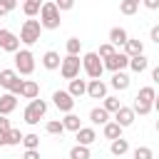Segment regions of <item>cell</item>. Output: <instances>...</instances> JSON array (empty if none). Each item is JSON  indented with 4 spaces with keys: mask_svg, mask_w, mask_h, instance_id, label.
Segmentation results:
<instances>
[{
    "mask_svg": "<svg viewBox=\"0 0 159 159\" xmlns=\"http://www.w3.org/2000/svg\"><path fill=\"white\" fill-rule=\"evenodd\" d=\"M132 2H142V0H132Z\"/></svg>",
    "mask_w": 159,
    "mask_h": 159,
    "instance_id": "45",
    "label": "cell"
},
{
    "mask_svg": "<svg viewBox=\"0 0 159 159\" xmlns=\"http://www.w3.org/2000/svg\"><path fill=\"white\" fill-rule=\"evenodd\" d=\"M154 102H157V89L149 84V87H142V89L137 92L132 109H134V114H142V117H147V114L154 109Z\"/></svg>",
    "mask_w": 159,
    "mask_h": 159,
    "instance_id": "1",
    "label": "cell"
},
{
    "mask_svg": "<svg viewBox=\"0 0 159 159\" xmlns=\"http://www.w3.org/2000/svg\"><path fill=\"white\" fill-rule=\"evenodd\" d=\"M22 142V134H20V129H7V147H15V144H20Z\"/></svg>",
    "mask_w": 159,
    "mask_h": 159,
    "instance_id": "34",
    "label": "cell"
},
{
    "mask_svg": "<svg viewBox=\"0 0 159 159\" xmlns=\"http://www.w3.org/2000/svg\"><path fill=\"white\" fill-rule=\"evenodd\" d=\"M127 67H132V72H144L147 67H149V57L142 52V55H134V57H129V62H127Z\"/></svg>",
    "mask_w": 159,
    "mask_h": 159,
    "instance_id": "17",
    "label": "cell"
},
{
    "mask_svg": "<svg viewBox=\"0 0 159 159\" xmlns=\"http://www.w3.org/2000/svg\"><path fill=\"white\" fill-rule=\"evenodd\" d=\"M40 35H42V25H40V20L27 17V20L22 22V27H20V42H25V45H35V42L40 40Z\"/></svg>",
    "mask_w": 159,
    "mask_h": 159,
    "instance_id": "3",
    "label": "cell"
},
{
    "mask_svg": "<svg viewBox=\"0 0 159 159\" xmlns=\"http://www.w3.org/2000/svg\"><path fill=\"white\" fill-rule=\"evenodd\" d=\"M0 87H5L7 92L12 94H20V87H22V80L15 70H0Z\"/></svg>",
    "mask_w": 159,
    "mask_h": 159,
    "instance_id": "7",
    "label": "cell"
},
{
    "mask_svg": "<svg viewBox=\"0 0 159 159\" xmlns=\"http://www.w3.org/2000/svg\"><path fill=\"white\" fill-rule=\"evenodd\" d=\"M152 80H154V82H159V67H154V70H152Z\"/></svg>",
    "mask_w": 159,
    "mask_h": 159,
    "instance_id": "44",
    "label": "cell"
},
{
    "mask_svg": "<svg viewBox=\"0 0 159 159\" xmlns=\"http://www.w3.org/2000/svg\"><path fill=\"white\" fill-rule=\"evenodd\" d=\"M15 72L17 75H32L35 72V55L30 50H17L15 52Z\"/></svg>",
    "mask_w": 159,
    "mask_h": 159,
    "instance_id": "6",
    "label": "cell"
},
{
    "mask_svg": "<svg viewBox=\"0 0 159 159\" xmlns=\"http://www.w3.org/2000/svg\"><path fill=\"white\" fill-rule=\"evenodd\" d=\"M40 94V84L35 80H22V87H20V97L25 99H35Z\"/></svg>",
    "mask_w": 159,
    "mask_h": 159,
    "instance_id": "16",
    "label": "cell"
},
{
    "mask_svg": "<svg viewBox=\"0 0 159 159\" xmlns=\"http://www.w3.org/2000/svg\"><path fill=\"white\" fill-rule=\"evenodd\" d=\"M137 10H139V2H132V0H122V5H119L122 15H134Z\"/></svg>",
    "mask_w": 159,
    "mask_h": 159,
    "instance_id": "31",
    "label": "cell"
},
{
    "mask_svg": "<svg viewBox=\"0 0 159 159\" xmlns=\"http://www.w3.org/2000/svg\"><path fill=\"white\" fill-rule=\"evenodd\" d=\"M89 122H92V124H104V122H109V112H107L104 107H94V109L89 112Z\"/></svg>",
    "mask_w": 159,
    "mask_h": 159,
    "instance_id": "24",
    "label": "cell"
},
{
    "mask_svg": "<svg viewBox=\"0 0 159 159\" xmlns=\"http://www.w3.org/2000/svg\"><path fill=\"white\" fill-rule=\"evenodd\" d=\"M0 50H5V52H17V50H20V37H17L15 32L0 27Z\"/></svg>",
    "mask_w": 159,
    "mask_h": 159,
    "instance_id": "11",
    "label": "cell"
},
{
    "mask_svg": "<svg viewBox=\"0 0 159 159\" xmlns=\"http://www.w3.org/2000/svg\"><path fill=\"white\" fill-rule=\"evenodd\" d=\"M149 37H152V42H157V45H159V25H154V27L149 30Z\"/></svg>",
    "mask_w": 159,
    "mask_h": 159,
    "instance_id": "40",
    "label": "cell"
},
{
    "mask_svg": "<svg viewBox=\"0 0 159 159\" xmlns=\"http://www.w3.org/2000/svg\"><path fill=\"white\" fill-rule=\"evenodd\" d=\"M60 52H55V50H47L45 55H42V67L45 70H60Z\"/></svg>",
    "mask_w": 159,
    "mask_h": 159,
    "instance_id": "18",
    "label": "cell"
},
{
    "mask_svg": "<svg viewBox=\"0 0 159 159\" xmlns=\"http://www.w3.org/2000/svg\"><path fill=\"white\" fill-rule=\"evenodd\" d=\"M102 127H104V129H102V132H104V139H109V142H112V139L122 137V127H119L117 122H104Z\"/></svg>",
    "mask_w": 159,
    "mask_h": 159,
    "instance_id": "25",
    "label": "cell"
},
{
    "mask_svg": "<svg viewBox=\"0 0 159 159\" xmlns=\"http://www.w3.org/2000/svg\"><path fill=\"white\" fill-rule=\"evenodd\" d=\"M87 97H92V99H102L104 94H107V84L102 82V77H97V80H89L87 82V92H84Z\"/></svg>",
    "mask_w": 159,
    "mask_h": 159,
    "instance_id": "12",
    "label": "cell"
},
{
    "mask_svg": "<svg viewBox=\"0 0 159 159\" xmlns=\"http://www.w3.org/2000/svg\"><path fill=\"white\" fill-rule=\"evenodd\" d=\"M7 129H10V119L5 114H0V132H7Z\"/></svg>",
    "mask_w": 159,
    "mask_h": 159,
    "instance_id": "41",
    "label": "cell"
},
{
    "mask_svg": "<svg viewBox=\"0 0 159 159\" xmlns=\"http://www.w3.org/2000/svg\"><path fill=\"white\" fill-rule=\"evenodd\" d=\"M102 99H104V104H102V107H104L107 112H117V109L122 107V102H119V97H109V94H104Z\"/></svg>",
    "mask_w": 159,
    "mask_h": 159,
    "instance_id": "30",
    "label": "cell"
},
{
    "mask_svg": "<svg viewBox=\"0 0 159 159\" xmlns=\"http://www.w3.org/2000/svg\"><path fill=\"white\" fill-rule=\"evenodd\" d=\"M62 127H65V129H70V132H77V129L82 127V122H80V117H77V114L67 112V114H65V119H62Z\"/></svg>",
    "mask_w": 159,
    "mask_h": 159,
    "instance_id": "26",
    "label": "cell"
},
{
    "mask_svg": "<svg viewBox=\"0 0 159 159\" xmlns=\"http://www.w3.org/2000/svg\"><path fill=\"white\" fill-rule=\"evenodd\" d=\"M15 5H17V0H0V17L7 15V12H12Z\"/></svg>",
    "mask_w": 159,
    "mask_h": 159,
    "instance_id": "36",
    "label": "cell"
},
{
    "mask_svg": "<svg viewBox=\"0 0 159 159\" xmlns=\"http://www.w3.org/2000/svg\"><path fill=\"white\" fill-rule=\"evenodd\" d=\"M112 52H117V50H114V45H112V42H104V45H99V50H97V55H99V57H102V60H104V57H109V55H112Z\"/></svg>",
    "mask_w": 159,
    "mask_h": 159,
    "instance_id": "37",
    "label": "cell"
},
{
    "mask_svg": "<svg viewBox=\"0 0 159 159\" xmlns=\"http://www.w3.org/2000/svg\"><path fill=\"white\" fill-rule=\"evenodd\" d=\"M122 47H124V55H127V57H134V55H142V52H144V42H142V40H132V37H129Z\"/></svg>",
    "mask_w": 159,
    "mask_h": 159,
    "instance_id": "20",
    "label": "cell"
},
{
    "mask_svg": "<svg viewBox=\"0 0 159 159\" xmlns=\"http://www.w3.org/2000/svg\"><path fill=\"white\" fill-rule=\"evenodd\" d=\"M45 112H47V102L35 97V99H30V104L25 107L22 117H25V122H27V124H37V122L45 117Z\"/></svg>",
    "mask_w": 159,
    "mask_h": 159,
    "instance_id": "5",
    "label": "cell"
},
{
    "mask_svg": "<svg viewBox=\"0 0 159 159\" xmlns=\"http://www.w3.org/2000/svg\"><path fill=\"white\" fill-rule=\"evenodd\" d=\"M82 67H84V75L89 77V80H97V77H102V72H104V65H102V57L97 55V52H87L82 60Z\"/></svg>",
    "mask_w": 159,
    "mask_h": 159,
    "instance_id": "4",
    "label": "cell"
},
{
    "mask_svg": "<svg viewBox=\"0 0 159 159\" xmlns=\"http://www.w3.org/2000/svg\"><path fill=\"white\" fill-rule=\"evenodd\" d=\"M37 15H40V25H42V30H57V27L62 25V20H60V10L55 7L52 0L42 2Z\"/></svg>",
    "mask_w": 159,
    "mask_h": 159,
    "instance_id": "2",
    "label": "cell"
},
{
    "mask_svg": "<svg viewBox=\"0 0 159 159\" xmlns=\"http://www.w3.org/2000/svg\"><path fill=\"white\" fill-rule=\"evenodd\" d=\"M65 50H67V55H80V50H82V40H80V37H70V40L65 42Z\"/></svg>",
    "mask_w": 159,
    "mask_h": 159,
    "instance_id": "29",
    "label": "cell"
},
{
    "mask_svg": "<svg viewBox=\"0 0 159 159\" xmlns=\"http://www.w3.org/2000/svg\"><path fill=\"white\" fill-rule=\"evenodd\" d=\"M132 157H134V159H154V152H152L149 147H137Z\"/></svg>",
    "mask_w": 159,
    "mask_h": 159,
    "instance_id": "35",
    "label": "cell"
},
{
    "mask_svg": "<svg viewBox=\"0 0 159 159\" xmlns=\"http://www.w3.org/2000/svg\"><path fill=\"white\" fill-rule=\"evenodd\" d=\"M40 5H42V0H22V12L27 17H35L40 12Z\"/></svg>",
    "mask_w": 159,
    "mask_h": 159,
    "instance_id": "27",
    "label": "cell"
},
{
    "mask_svg": "<svg viewBox=\"0 0 159 159\" xmlns=\"http://www.w3.org/2000/svg\"><path fill=\"white\" fill-rule=\"evenodd\" d=\"M127 62H129V57H127L124 52H112L109 57H104V60H102L104 70H109V72H119V70H124V67H127Z\"/></svg>",
    "mask_w": 159,
    "mask_h": 159,
    "instance_id": "10",
    "label": "cell"
},
{
    "mask_svg": "<svg viewBox=\"0 0 159 159\" xmlns=\"http://www.w3.org/2000/svg\"><path fill=\"white\" fill-rule=\"evenodd\" d=\"M67 92H70V94H72V97L77 99V97H82V94L87 92V82H84V80H77V77H75V80H70V89H67Z\"/></svg>",
    "mask_w": 159,
    "mask_h": 159,
    "instance_id": "23",
    "label": "cell"
},
{
    "mask_svg": "<svg viewBox=\"0 0 159 159\" xmlns=\"http://www.w3.org/2000/svg\"><path fill=\"white\" fill-rule=\"evenodd\" d=\"M45 132H47V134H62V132H65L62 119H52V122H47V124H45Z\"/></svg>",
    "mask_w": 159,
    "mask_h": 159,
    "instance_id": "32",
    "label": "cell"
},
{
    "mask_svg": "<svg viewBox=\"0 0 159 159\" xmlns=\"http://www.w3.org/2000/svg\"><path fill=\"white\" fill-rule=\"evenodd\" d=\"M147 10H159V0H142Z\"/></svg>",
    "mask_w": 159,
    "mask_h": 159,
    "instance_id": "42",
    "label": "cell"
},
{
    "mask_svg": "<svg viewBox=\"0 0 159 159\" xmlns=\"http://www.w3.org/2000/svg\"><path fill=\"white\" fill-rule=\"evenodd\" d=\"M109 152H112L114 157H124V154L129 152V142H127V139H122V137H117V139H112Z\"/></svg>",
    "mask_w": 159,
    "mask_h": 159,
    "instance_id": "22",
    "label": "cell"
},
{
    "mask_svg": "<svg viewBox=\"0 0 159 159\" xmlns=\"http://www.w3.org/2000/svg\"><path fill=\"white\" fill-rule=\"evenodd\" d=\"M75 134H77V144L89 147V144H94V142H97V132H94L92 127H80Z\"/></svg>",
    "mask_w": 159,
    "mask_h": 159,
    "instance_id": "15",
    "label": "cell"
},
{
    "mask_svg": "<svg viewBox=\"0 0 159 159\" xmlns=\"http://www.w3.org/2000/svg\"><path fill=\"white\" fill-rule=\"evenodd\" d=\"M134 117H137V114H134V109H132V107H119V109L114 112V122H117L122 129H124V127H129V124H134Z\"/></svg>",
    "mask_w": 159,
    "mask_h": 159,
    "instance_id": "13",
    "label": "cell"
},
{
    "mask_svg": "<svg viewBox=\"0 0 159 159\" xmlns=\"http://www.w3.org/2000/svg\"><path fill=\"white\" fill-rule=\"evenodd\" d=\"M92 154H89V147H84V144H75L72 149H70V159H89Z\"/></svg>",
    "mask_w": 159,
    "mask_h": 159,
    "instance_id": "28",
    "label": "cell"
},
{
    "mask_svg": "<svg viewBox=\"0 0 159 159\" xmlns=\"http://www.w3.org/2000/svg\"><path fill=\"white\" fill-rule=\"evenodd\" d=\"M60 75L65 80H75L80 75V55H67L62 62H60Z\"/></svg>",
    "mask_w": 159,
    "mask_h": 159,
    "instance_id": "8",
    "label": "cell"
},
{
    "mask_svg": "<svg viewBox=\"0 0 159 159\" xmlns=\"http://www.w3.org/2000/svg\"><path fill=\"white\" fill-rule=\"evenodd\" d=\"M22 159H40V152H37V149H25Z\"/></svg>",
    "mask_w": 159,
    "mask_h": 159,
    "instance_id": "39",
    "label": "cell"
},
{
    "mask_svg": "<svg viewBox=\"0 0 159 159\" xmlns=\"http://www.w3.org/2000/svg\"><path fill=\"white\" fill-rule=\"evenodd\" d=\"M15 107H17V94H12V92H5V94H0V114H10V112H15Z\"/></svg>",
    "mask_w": 159,
    "mask_h": 159,
    "instance_id": "14",
    "label": "cell"
},
{
    "mask_svg": "<svg viewBox=\"0 0 159 159\" xmlns=\"http://www.w3.org/2000/svg\"><path fill=\"white\" fill-rule=\"evenodd\" d=\"M109 84H112L114 89L124 92V89L129 87V75H127V72H122V70H119V72H112V82H109Z\"/></svg>",
    "mask_w": 159,
    "mask_h": 159,
    "instance_id": "21",
    "label": "cell"
},
{
    "mask_svg": "<svg viewBox=\"0 0 159 159\" xmlns=\"http://www.w3.org/2000/svg\"><path fill=\"white\" fill-rule=\"evenodd\" d=\"M127 40H129V35H127L124 27H112V30H109V42H112L114 47H122Z\"/></svg>",
    "mask_w": 159,
    "mask_h": 159,
    "instance_id": "19",
    "label": "cell"
},
{
    "mask_svg": "<svg viewBox=\"0 0 159 159\" xmlns=\"http://www.w3.org/2000/svg\"><path fill=\"white\" fill-rule=\"evenodd\" d=\"M55 2V7L60 10V12H65V10H72L75 7V0H52Z\"/></svg>",
    "mask_w": 159,
    "mask_h": 159,
    "instance_id": "38",
    "label": "cell"
},
{
    "mask_svg": "<svg viewBox=\"0 0 159 159\" xmlns=\"http://www.w3.org/2000/svg\"><path fill=\"white\" fill-rule=\"evenodd\" d=\"M0 147H7V132H0Z\"/></svg>",
    "mask_w": 159,
    "mask_h": 159,
    "instance_id": "43",
    "label": "cell"
},
{
    "mask_svg": "<svg viewBox=\"0 0 159 159\" xmlns=\"http://www.w3.org/2000/svg\"><path fill=\"white\" fill-rule=\"evenodd\" d=\"M22 144H25V149H37L40 147V137L37 134H22Z\"/></svg>",
    "mask_w": 159,
    "mask_h": 159,
    "instance_id": "33",
    "label": "cell"
},
{
    "mask_svg": "<svg viewBox=\"0 0 159 159\" xmlns=\"http://www.w3.org/2000/svg\"><path fill=\"white\" fill-rule=\"evenodd\" d=\"M52 104L60 109V112H72L75 109V97L67 92V89H57V92H52Z\"/></svg>",
    "mask_w": 159,
    "mask_h": 159,
    "instance_id": "9",
    "label": "cell"
}]
</instances>
